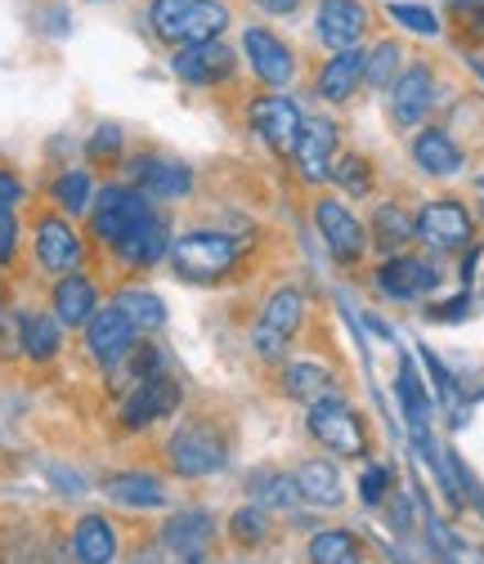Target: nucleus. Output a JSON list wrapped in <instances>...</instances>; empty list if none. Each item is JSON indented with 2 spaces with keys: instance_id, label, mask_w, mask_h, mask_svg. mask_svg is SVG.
Instances as JSON below:
<instances>
[{
  "instance_id": "obj_1",
  "label": "nucleus",
  "mask_w": 484,
  "mask_h": 564,
  "mask_svg": "<svg viewBox=\"0 0 484 564\" xmlns=\"http://www.w3.org/2000/svg\"><path fill=\"white\" fill-rule=\"evenodd\" d=\"M243 256H247V247L229 229H189L171 242L166 260L180 282H193V288H225L243 269Z\"/></svg>"
},
{
  "instance_id": "obj_2",
  "label": "nucleus",
  "mask_w": 484,
  "mask_h": 564,
  "mask_svg": "<svg viewBox=\"0 0 484 564\" xmlns=\"http://www.w3.org/2000/svg\"><path fill=\"white\" fill-rule=\"evenodd\" d=\"M229 457H234V440L216 416H189L166 440V470L189 484L216 479L221 470H229Z\"/></svg>"
},
{
  "instance_id": "obj_3",
  "label": "nucleus",
  "mask_w": 484,
  "mask_h": 564,
  "mask_svg": "<svg viewBox=\"0 0 484 564\" xmlns=\"http://www.w3.org/2000/svg\"><path fill=\"white\" fill-rule=\"evenodd\" d=\"M229 19L234 14L225 0H149V32L171 50L221 41V32H229Z\"/></svg>"
},
{
  "instance_id": "obj_4",
  "label": "nucleus",
  "mask_w": 484,
  "mask_h": 564,
  "mask_svg": "<svg viewBox=\"0 0 484 564\" xmlns=\"http://www.w3.org/2000/svg\"><path fill=\"white\" fill-rule=\"evenodd\" d=\"M305 431L310 440L327 453V457H345V462H364L373 448L368 421L351 399H332L319 408H305Z\"/></svg>"
},
{
  "instance_id": "obj_5",
  "label": "nucleus",
  "mask_w": 484,
  "mask_h": 564,
  "mask_svg": "<svg viewBox=\"0 0 484 564\" xmlns=\"http://www.w3.org/2000/svg\"><path fill=\"white\" fill-rule=\"evenodd\" d=\"M149 216H153V202L140 188H130V184H104L95 193V206H90V238L104 251H112L117 242H126L135 229H140Z\"/></svg>"
},
{
  "instance_id": "obj_6",
  "label": "nucleus",
  "mask_w": 484,
  "mask_h": 564,
  "mask_svg": "<svg viewBox=\"0 0 484 564\" xmlns=\"http://www.w3.org/2000/svg\"><path fill=\"white\" fill-rule=\"evenodd\" d=\"M305 292L301 288H279V292H269L260 314H256V327H251V349L265 359V364H279L288 355V345L292 336L301 332L305 323Z\"/></svg>"
},
{
  "instance_id": "obj_7",
  "label": "nucleus",
  "mask_w": 484,
  "mask_h": 564,
  "mask_svg": "<svg viewBox=\"0 0 484 564\" xmlns=\"http://www.w3.org/2000/svg\"><path fill=\"white\" fill-rule=\"evenodd\" d=\"M310 210H314V229H319V238L327 242V251H332V260H341V264H359L373 247H368V225L351 210V202L345 197H314L310 202Z\"/></svg>"
},
{
  "instance_id": "obj_8",
  "label": "nucleus",
  "mask_w": 484,
  "mask_h": 564,
  "mask_svg": "<svg viewBox=\"0 0 484 564\" xmlns=\"http://www.w3.org/2000/svg\"><path fill=\"white\" fill-rule=\"evenodd\" d=\"M86 238L73 229V220L58 216V210H45L32 225V256H36V269L50 273V278H63V273H77L86 264Z\"/></svg>"
},
{
  "instance_id": "obj_9",
  "label": "nucleus",
  "mask_w": 484,
  "mask_h": 564,
  "mask_svg": "<svg viewBox=\"0 0 484 564\" xmlns=\"http://www.w3.org/2000/svg\"><path fill=\"white\" fill-rule=\"evenodd\" d=\"M180 381L171 372H158L149 381H135L130 390H121V408H117V421H121V431H149L158 426V421L175 416L180 412Z\"/></svg>"
},
{
  "instance_id": "obj_10",
  "label": "nucleus",
  "mask_w": 484,
  "mask_h": 564,
  "mask_svg": "<svg viewBox=\"0 0 484 564\" xmlns=\"http://www.w3.org/2000/svg\"><path fill=\"white\" fill-rule=\"evenodd\" d=\"M301 121H305V112H301L297 99L283 95V90H260V95L247 104V126H251V134L260 139L265 149H273V153H288V158H292L297 134H301Z\"/></svg>"
},
{
  "instance_id": "obj_11",
  "label": "nucleus",
  "mask_w": 484,
  "mask_h": 564,
  "mask_svg": "<svg viewBox=\"0 0 484 564\" xmlns=\"http://www.w3.org/2000/svg\"><path fill=\"white\" fill-rule=\"evenodd\" d=\"M82 340H86V359H90L99 372L112 377V372L130 359V349L140 345V332H135V323H130L121 310L104 305V310L82 327Z\"/></svg>"
},
{
  "instance_id": "obj_12",
  "label": "nucleus",
  "mask_w": 484,
  "mask_h": 564,
  "mask_svg": "<svg viewBox=\"0 0 484 564\" xmlns=\"http://www.w3.org/2000/svg\"><path fill=\"white\" fill-rule=\"evenodd\" d=\"M243 58L251 67V77L265 90H288L297 82V54L292 45L269 32V28H243Z\"/></svg>"
},
{
  "instance_id": "obj_13",
  "label": "nucleus",
  "mask_w": 484,
  "mask_h": 564,
  "mask_svg": "<svg viewBox=\"0 0 484 564\" xmlns=\"http://www.w3.org/2000/svg\"><path fill=\"white\" fill-rule=\"evenodd\" d=\"M171 73H175V82L197 86V90L229 86L238 77V50H229L225 41H202V45L175 50L171 54Z\"/></svg>"
},
{
  "instance_id": "obj_14",
  "label": "nucleus",
  "mask_w": 484,
  "mask_h": 564,
  "mask_svg": "<svg viewBox=\"0 0 484 564\" xmlns=\"http://www.w3.org/2000/svg\"><path fill=\"white\" fill-rule=\"evenodd\" d=\"M216 538H221L216 516L202 511V507H184V511L166 516V524L158 529L162 551H171L180 564H206V555H212Z\"/></svg>"
},
{
  "instance_id": "obj_15",
  "label": "nucleus",
  "mask_w": 484,
  "mask_h": 564,
  "mask_svg": "<svg viewBox=\"0 0 484 564\" xmlns=\"http://www.w3.org/2000/svg\"><path fill=\"white\" fill-rule=\"evenodd\" d=\"M373 288L386 296V301H399V305H412V301H427L435 288H440V269L427 260V256H390L377 264L373 273Z\"/></svg>"
},
{
  "instance_id": "obj_16",
  "label": "nucleus",
  "mask_w": 484,
  "mask_h": 564,
  "mask_svg": "<svg viewBox=\"0 0 484 564\" xmlns=\"http://www.w3.org/2000/svg\"><path fill=\"white\" fill-rule=\"evenodd\" d=\"M390 121L399 130H418L427 121V112L435 108V67L427 58L418 63H404V73L390 86Z\"/></svg>"
},
{
  "instance_id": "obj_17",
  "label": "nucleus",
  "mask_w": 484,
  "mask_h": 564,
  "mask_svg": "<svg viewBox=\"0 0 484 564\" xmlns=\"http://www.w3.org/2000/svg\"><path fill=\"white\" fill-rule=\"evenodd\" d=\"M418 238L431 247V251H462L471 247L475 238V220H471V210L466 202L458 197H435L418 210Z\"/></svg>"
},
{
  "instance_id": "obj_18",
  "label": "nucleus",
  "mask_w": 484,
  "mask_h": 564,
  "mask_svg": "<svg viewBox=\"0 0 484 564\" xmlns=\"http://www.w3.org/2000/svg\"><path fill=\"white\" fill-rule=\"evenodd\" d=\"M368 28H373V14H368L364 0H319V10H314V36L332 54L359 50Z\"/></svg>"
},
{
  "instance_id": "obj_19",
  "label": "nucleus",
  "mask_w": 484,
  "mask_h": 564,
  "mask_svg": "<svg viewBox=\"0 0 484 564\" xmlns=\"http://www.w3.org/2000/svg\"><path fill=\"white\" fill-rule=\"evenodd\" d=\"M126 175H130V188H140L149 202H180L193 193V171L175 158H162V153L130 158Z\"/></svg>"
},
{
  "instance_id": "obj_20",
  "label": "nucleus",
  "mask_w": 484,
  "mask_h": 564,
  "mask_svg": "<svg viewBox=\"0 0 484 564\" xmlns=\"http://www.w3.org/2000/svg\"><path fill=\"white\" fill-rule=\"evenodd\" d=\"M336 144H341V126H336L332 117L310 112V117L301 121V134H297L292 158H297V171H301L305 184H323V180H327V171H332V162H336Z\"/></svg>"
},
{
  "instance_id": "obj_21",
  "label": "nucleus",
  "mask_w": 484,
  "mask_h": 564,
  "mask_svg": "<svg viewBox=\"0 0 484 564\" xmlns=\"http://www.w3.org/2000/svg\"><path fill=\"white\" fill-rule=\"evenodd\" d=\"M104 310V296H99V282L90 273H63L54 288H50V314L58 318L63 332H82L95 314Z\"/></svg>"
},
{
  "instance_id": "obj_22",
  "label": "nucleus",
  "mask_w": 484,
  "mask_h": 564,
  "mask_svg": "<svg viewBox=\"0 0 484 564\" xmlns=\"http://www.w3.org/2000/svg\"><path fill=\"white\" fill-rule=\"evenodd\" d=\"M104 498L126 511H162L171 502V488L162 475H149V470H117L104 479Z\"/></svg>"
},
{
  "instance_id": "obj_23",
  "label": "nucleus",
  "mask_w": 484,
  "mask_h": 564,
  "mask_svg": "<svg viewBox=\"0 0 484 564\" xmlns=\"http://www.w3.org/2000/svg\"><path fill=\"white\" fill-rule=\"evenodd\" d=\"M171 220L162 216V210H153V216L135 229L126 242H117L112 247V260L121 264V269H153V264H162L166 256H171Z\"/></svg>"
},
{
  "instance_id": "obj_24",
  "label": "nucleus",
  "mask_w": 484,
  "mask_h": 564,
  "mask_svg": "<svg viewBox=\"0 0 484 564\" xmlns=\"http://www.w3.org/2000/svg\"><path fill=\"white\" fill-rule=\"evenodd\" d=\"M292 479H297V492H301V507H310V511L345 507V479H341L332 457H305L292 470Z\"/></svg>"
},
{
  "instance_id": "obj_25",
  "label": "nucleus",
  "mask_w": 484,
  "mask_h": 564,
  "mask_svg": "<svg viewBox=\"0 0 484 564\" xmlns=\"http://www.w3.org/2000/svg\"><path fill=\"white\" fill-rule=\"evenodd\" d=\"M283 394L301 408H319V403H332V399H345L341 394V381L332 368H323L319 359H297L283 368Z\"/></svg>"
},
{
  "instance_id": "obj_26",
  "label": "nucleus",
  "mask_w": 484,
  "mask_h": 564,
  "mask_svg": "<svg viewBox=\"0 0 484 564\" xmlns=\"http://www.w3.org/2000/svg\"><path fill=\"white\" fill-rule=\"evenodd\" d=\"M408 242H418V210H408L399 202H381L368 225V247L390 260V256H404Z\"/></svg>"
},
{
  "instance_id": "obj_27",
  "label": "nucleus",
  "mask_w": 484,
  "mask_h": 564,
  "mask_svg": "<svg viewBox=\"0 0 484 564\" xmlns=\"http://www.w3.org/2000/svg\"><path fill=\"white\" fill-rule=\"evenodd\" d=\"M73 560L77 564H112L117 560V551H121V538H117V524L108 520V516H99V511H90V516H82L77 524H73Z\"/></svg>"
},
{
  "instance_id": "obj_28",
  "label": "nucleus",
  "mask_w": 484,
  "mask_h": 564,
  "mask_svg": "<svg viewBox=\"0 0 484 564\" xmlns=\"http://www.w3.org/2000/svg\"><path fill=\"white\" fill-rule=\"evenodd\" d=\"M19 355L28 364H54L63 355V327L50 310L19 314Z\"/></svg>"
},
{
  "instance_id": "obj_29",
  "label": "nucleus",
  "mask_w": 484,
  "mask_h": 564,
  "mask_svg": "<svg viewBox=\"0 0 484 564\" xmlns=\"http://www.w3.org/2000/svg\"><path fill=\"white\" fill-rule=\"evenodd\" d=\"M305 564H368V546H364L359 529L327 524L305 542Z\"/></svg>"
},
{
  "instance_id": "obj_30",
  "label": "nucleus",
  "mask_w": 484,
  "mask_h": 564,
  "mask_svg": "<svg viewBox=\"0 0 484 564\" xmlns=\"http://www.w3.org/2000/svg\"><path fill=\"white\" fill-rule=\"evenodd\" d=\"M412 162H418L431 180H453L462 171V149L449 130L427 126V130L412 134Z\"/></svg>"
},
{
  "instance_id": "obj_31",
  "label": "nucleus",
  "mask_w": 484,
  "mask_h": 564,
  "mask_svg": "<svg viewBox=\"0 0 484 564\" xmlns=\"http://www.w3.org/2000/svg\"><path fill=\"white\" fill-rule=\"evenodd\" d=\"M359 86H364V54H359V50L332 54V58L319 67V82H314L319 99H327V104H351Z\"/></svg>"
},
{
  "instance_id": "obj_32",
  "label": "nucleus",
  "mask_w": 484,
  "mask_h": 564,
  "mask_svg": "<svg viewBox=\"0 0 484 564\" xmlns=\"http://www.w3.org/2000/svg\"><path fill=\"white\" fill-rule=\"evenodd\" d=\"M95 193H99V188H95V175H90L86 166H67V171H58V175H54V184H50L54 210H58V216H67V220L90 216Z\"/></svg>"
},
{
  "instance_id": "obj_33",
  "label": "nucleus",
  "mask_w": 484,
  "mask_h": 564,
  "mask_svg": "<svg viewBox=\"0 0 484 564\" xmlns=\"http://www.w3.org/2000/svg\"><path fill=\"white\" fill-rule=\"evenodd\" d=\"M112 310H121L140 336H153V332L166 327V301L158 292H149V288H117Z\"/></svg>"
},
{
  "instance_id": "obj_34",
  "label": "nucleus",
  "mask_w": 484,
  "mask_h": 564,
  "mask_svg": "<svg viewBox=\"0 0 484 564\" xmlns=\"http://www.w3.org/2000/svg\"><path fill=\"white\" fill-rule=\"evenodd\" d=\"M247 498H251L256 507H265L269 516H273V511H297V507H301L297 479L283 475V470H273V466H265V470H256V475L247 479Z\"/></svg>"
},
{
  "instance_id": "obj_35",
  "label": "nucleus",
  "mask_w": 484,
  "mask_h": 564,
  "mask_svg": "<svg viewBox=\"0 0 484 564\" xmlns=\"http://www.w3.org/2000/svg\"><path fill=\"white\" fill-rule=\"evenodd\" d=\"M225 538H229L238 551H260V546L273 542V516H269L265 507L247 502V507H238V511L225 520Z\"/></svg>"
},
{
  "instance_id": "obj_36",
  "label": "nucleus",
  "mask_w": 484,
  "mask_h": 564,
  "mask_svg": "<svg viewBox=\"0 0 484 564\" xmlns=\"http://www.w3.org/2000/svg\"><path fill=\"white\" fill-rule=\"evenodd\" d=\"M327 180L341 188L345 202H351V197H368L373 193V162L364 153H336Z\"/></svg>"
},
{
  "instance_id": "obj_37",
  "label": "nucleus",
  "mask_w": 484,
  "mask_h": 564,
  "mask_svg": "<svg viewBox=\"0 0 484 564\" xmlns=\"http://www.w3.org/2000/svg\"><path fill=\"white\" fill-rule=\"evenodd\" d=\"M399 73H404V45L399 41H381L373 54H364V86L390 90Z\"/></svg>"
},
{
  "instance_id": "obj_38",
  "label": "nucleus",
  "mask_w": 484,
  "mask_h": 564,
  "mask_svg": "<svg viewBox=\"0 0 484 564\" xmlns=\"http://www.w3.org/2000/svg\"><path fill=\"white\" fill-rule=\"evenodd\" d=\"M121 153H126V130H121L117 121L95 126V134L86 139V158H90L95 166H117Z\"/></svg>"
},
{
  "instance_id": "obj_39",
  "label": "nucleus",
  "mask_w": 484,
  "mask_h": 564,
  "mask_svg": "<svg viewBox=\"0 0 484 564\" xmlns=\"http://www.w3.org/2000/svg\"><path fill=\"white\" fill-rule=\"evenodd\" d=\"M449 23L462 41H484V0H449Z\"/></svg>"
},
{
  "instance_id": "obj_40",
  "label": "nucleus",
  "mask_w": 484,
  "mask_h": 564,
  "mask_svg": "<svg viewBox=\"0 0 484 564\" xmlns=\"http://www.w3.org/2000/svg\"><path fill=\"white\" fill-rule=\"evenodd\" d=\"M390 19H395L404 32H412V36H440V19H435L427 6H404V0H395Z\"/></svg>"
},
{
  "instance_id": "obj_41",
  "label": "nucleus",
  "mask_w": 484,
  "mask_h": 564,
  "mask_svg": "<svg viewBox=\"0 0 484 564\" xmlns=\"http://www.w3.org/2000/svg\"><path fill=\"white\" fill-rule=\"evenodd\" d=\"M399 399H404V408H408V416H412V426H427V412H431V403H427V394H422V381L412 377V364H404L399 368Z\"/></svg>"
},
{
  "instance_id": "obj_42",
  "label": "nucleus",
  "mask_w": 484,
  "mask_h": 564,
  "mask_svg": "<svg viewBox=\"0 0 484 564\" xmlns=\"http://www.w3.org/2000/svg\"><path fill=\"white\" fill-rule=\"evenodd\" d=\"M386 498H390V470L386 466H368L359 475V502L364 507H381Z\"/></svg>"
},
{
  "instance_id": "obj_43",
  "label": "nucleus",
  "mask_w": 484,
  "mask_h": 564,
  "mask_svg": "<svg viewBox=\"0 0 484 564\" xmlns=\"http://www.w3.org/2000/svg\"><path fill=\"white\" fill-rule=\"evenodd\" d=\"M19 210H0V269H10L19 260Z\"/></svg>"
},
{
  "instance_id": "obj_44",
  "label": "nucleus",
  "mask_w": 484,
  "mask_h": 564,
  "mask_svg": "<svg viewBox=\"0 0 484 564\" xmlns=\"http://www.w3.org/2000/svg\"><path fill=\"white\" fill-rule=\"evenodd\" d=\"M23 197H28L23 180H19L14 171H6V166H0V210H14Z\"/></svg>"
},
{
  "instance_id": "obj_45",
  "label": "nucleus",
  "mask_w": 484,
  "mask_h": 564,
  "mask_svg": "<svg viewBox=\"0 0 484 564\" xmlns=\"http://www.w3.org/2000/svg\"><path fill=\"white\" fill-rule=\"evenodd\" d=\"M251 6H256V10H265L269 19H292V14L305 6V0H251Z\"/></svg>"
},
{
  "instance_id": "obj_46",
  "label": "nucleus",
  "mask_w": 484,
  "mask_h": 564,
  "mask_svg": "<svg viewBox=\"0 0 484 564\" xmlns=\"http://www.w3.org/2000/svg\"><path fill=\"white\" fill-rule=\"evenodd\" d=\"M462 314H466V296L444 301V305H431V318H435V323H458Z\"/></svg>"
},
{
  "instance_id": "obj_47",
  "label": "nucleus",
  "mask_w": 484,
  "mask_h": 564,
  "mask_svg": "<svg viewBox=\"0 0 484 564\" xmlns=\"http://www.w3.org/2000/svg\"><path fill=\"white\" fill-rule=\"evenodd\" d=\"M0 318H6V296H0Z\"/></svg>"
},
{
  "instance_id": "obj_48",
  "label": "nucleus",
  "mask_w": 484,
  "mask_h": 564,
  "mask_svg": "<svg viewBox=\"0 0 484 564\" xmlns=\"http://www.w3.org/2000/svg\"><path fill=\"white\" fill-rule=\"evenodd\" d=\"M95 6H108V0H95Z\"/></svg>"
}]
</instances>
